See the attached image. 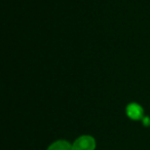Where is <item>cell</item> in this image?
Here are the masks:
<instances>
[{
    "label": "cell",
    "mask_w": 150,
    "mask_h": 150,
    "mask_svg": "<svg viewBox=\"0 0 150 150\" xmlns=\"http://www.w3.org/2000/svg\"><path fill=\"white\" fill-rule=\"evenodd\" d=\"M96 142L91 136H81L73 144V150H95Z\"/></svg>",
    "instance_id": "cell-1"
},
{
    "label": "cell",
    "mask_w": 150,
    "mask_h": 150,
    "mask_svg": "<svg viewBox=\"0 0 150 150\" xmlns=\"http://www.w3.org/2000/svg\"><path fill=\"white\" fill-rule=\"evenodd\" d=\"M127 114L129 118L132 119H140L142 117V114H143V109L140 105L136 104V103H132L127 106Z\"/></svg>",
    "instance_id": "cell-2"
},
{
    "label": "cell",
    "mask_w": 150,
    "mask_h": 150,
    "mask_svg": "<svg viewBox=\"0 0 150 150\" xmlns=\"http://www.w3.org/2000/svg\"><path fill=\"white\" fill-rule=\"evenodd\" d=\"M47 150H73V145L67 141H57L52 143Z\"/></svg>",
    "instance_id": "cell-3"
},
{
    "label": "cell",
    "mask_w": 150,
    "mask_h": 150,
    "mask_svg": "<svg viewBox=\"0 0 150 150\" xmlns=\"http://www.w3.org/2000/svg\"><path fill=\"white\" fill-rule=\"evenodd\" d=\"M144 125H150V119L148 118V117H145V118H144Z\"/></svg>",
    "instance_id": "cell-4"
}]
</instances>
